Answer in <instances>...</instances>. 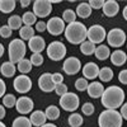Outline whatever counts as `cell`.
I'll return each instance as SVG.
<instances>
[{
  "mask_svg": "<svg viewBox=\"0 0 127 127\" xmlns=\"http://www.w3.org/2000/svg\"><path fill=\"white\" fill-rule=\"evenodd\" d=\"M100 98L102 105L105 109H117L125 102V90L117 85H112L104 89Z\"/></svg>",
  "mask_w": 127,
  "mask_h": 127,
  "instance_id": "6da1fadb",
  "label": "cell"
},
{
  "mask_svg": "<svg viewBox=\"0 0 127 127\" xmlns=\"http://www.w3.org/2000/svg\"><path fill=\"white\" fill-rule=\"evenodd\" d=\"M65 38L72 45H81L87 38L88 28L81 22H74L66 26L65 28Z\"/></svg>",
  "mask_w": 127,
  "mask_h": 127,
  "instance_id": "7a4b0ae2",
  "label": "cell"
},
{
  "mask_svg": "<svg viewBox=\"0 0 127 127\" xmlns=\"http://www.w3.org/2000/svg\"><path fill=\"white\" fill-rule=\"evenodd\" d=\"M123 118L120 112L116 109H105L99 114V127H122Z\"/></svg>",
  "mask_w": 127,
  "mask_h": 127,
  "instance_id": "3957f363",
  "label": "cell"
},
{
  "mask_svg": "<svg viewBox=\"0 0 127 127\" xmlns=\"http://www.w3.org/2000/svg\"><path fill=\"white\" fill-rule=\"evenodd\" d=\"M27 52V47L24 45V41L20 38H15L9 42L8 46V55H9V61L12 64H18L20 60H23Z\"/></svg>",
  "mask_w": 127,
  "mask_h": 127,
  "instance_id": "277c9868",
  "label": "cell"
},
{
  "mask_svg": "<svg viewBox=\"0 0 127 127\" xmlns=\"http://www.w3.org/2000/svg\"><path fill=\"white\" fill-rule=\"evenodd\" d=\"M47 56L52 61H60L66 56V46L60 41H54L47 46Z\"/></svg>",
  "mask_w": 127,
  "mask_h": 127,
  "instance_id": "5b68a950",
  "label": "cell"
},
{
  "mask_svg": "<svg viewBox=\"0 0 127 127\" xmlns=\"http://www.w3.org/2000/svg\"><path fill=\"white\" fill-rule=\"evenodd\" d=\"M126 38L127 37H126L125 31L121 29V28H113L107 33L108 45L114 47V48H118V47L123 46L125 42H126Z\"/></svg>",
  "mask_w": 127,
  "mask_h": 127,
  "instance_id": "8992f818",
  "label": "cell"
},
{
  "mask_svg": "<svg viewBox=\"0 0 127 127\" xmlns=\"http://www.w3.org/2000/svg\"><path fill=\"white\" fill-rule=\"evenodd\" d=\"M79 103H80V99H79V97H78L75 93L67 92L65 95H62V97L60 98V105H61V108L67 111V112L76 111L78 107H79Z\"/></svg>",
  "mask_w": 127,
  "mask_h": 127,
  "instance_id": "52a82bcc",
  "label": "cell"
},
{
  "mask_svg": "<svg viewBox=\"0 0 127 127\" xmlns=\"http://www.w3.org/2000/svg\"><path fill=\"white\" fill-rule=\"evenodd\" d=\"M87 38H89L88 41L93 42L94 45L102 43L104 38H107V32H105L104 27H102L100 24H93L90 28H88Z\"/></svg>",
  "mask_w": 127,
  "mask_h": 127,
  "instance_id": "ba28073f",
  "label": "cell"
},
{
  "mask_svg": "<svg viewBox=\"0 0 127 127\" xmlns=\"http://www.w3.org/2000/svg\"><path fill=\"white\" fill-rule=\"evenodd\" d=\"M52 12V4L50 0H36L33 3V13L37 18H46Z\"/></svg>",
  "mask_w": 127,
  "mask_h": 127,
  "instance_id": "9c48e42d",
  "label": "cell"
},
{
  "mask_svg": "<svg viewBox=\"0 0 127 127\" xmlns=\"http://www.w3.org/2000/svg\"><path fill=\"white\" fill-rule=\"evenodd\" d=\"M65 22L62 20V18L59 17H54V18H50V20L47 22V31L48 33L52 36H60L61 33L65 32Z\"/></svg>",
  "mask_w": 127,
  "mask_h": 127,
  "instance_id": "30bf717a",
  "label": "cell"
},
{
  "mask_svg": "<svg viewBox=\"0 0 127 127\" xmlns=\"http://www.w3.org/2000/svg\"><path fill=\"white\" fill-rule=\"evenodd\" d=\"M13 87H14V89L18 92V93H20V94H26V93H28L29 90H31V88H32V80H31V78L28 76V75H19V76H17L15 79H14V81H13Z\"/></svg>",
  "mask_w": 127,
  "mask_h": 127,
  "instance_id": "8fae6325",
  "label": "cell"
},
{
  "mask_svg": "<svg viewBox=\"0 0 127 127\" xmlns=\"http://www.w3.org/2000/svg\"><path fill=\"white\" fill-rule=\"evenodd\" d=\"M64 72L67 74V75H75L81 70V62L78 57H69L64 61V65H62Z\"/></svg>",
  "mask_w": 127,
  "mask_h": 127,
  "instance_id": "7c38bea8",
  "label": "cell"
},
{
  "mask_svg": "<svg viewBox=\"0 0 127 127\" xmlns=\"http://www.w3.org/2000/svg\"><path fill=\"white\" fill-rule=\"evenodd\" d=\"M38 87L45 93H50L52 90H55V83L52 80V74H50V72L42 74L38 79Z\"/></svg>",
  "mask_w": 127,
  "mask_h": 127,
  "instance_id": "4fadbf2b",
  "label": "cell"
},
{
  "mask_svg": "<svg viewBox=\"0 0 127 127\" xmlns=\"http://www.w3.org/2000/svg\"><path fill=\"white\" fill-rule=\"evenodd\" d=\"M15 107H17V111L20 114H27V113H29L32 109H33L34 103L29 97H20V98L17 99Z\"/></svg>",
  "mask_w": 127,
  "mask_h": 127,
  "instance_id": "5bb4252c",
  "label": "cell"
},
{
  "mask_svg": "<svg viewBox=\"0 0 127 127\" xmlns=\"http://www.w3.org/2000/svg\"><path fill=\"white\" fill-rule=\"evenodd\" d=\"M99 66L95 62H87L84 67L81 69L83 71V78H85L87 80H94L99 75Z\"/></svg>",
  "mask_w": 127,
  "mask_h": 127,
  "instance_id": "9a60e30c",
  "label": "cell"
},
{
  "mask_svg": "<svg viewBox=\"0 0 127 127\" xmlns=\"http://www.w3.org/2000/svg\"><path fill=\"white\" fill-rule=\"evenodd\" d=\"M28 47L32 51V54H41L46 48V42L41 36H34L28 41Z\"/></svg>",
  "mask_w": 127,
  "mask_h": 127,
  "instance_id": "2e32d148",
  "label": "cell"
},
{
  "mask_svg": "<svg viewBox=\"0 0 127 127\" xmlns=\"http://www.w3.org/2000/svg\"><path fill=\"white\" fill-rule=\"evenodd\" d=\"M102 9H103V14L105 17H114L120 12V5H118L117 1H114V0H108V1L104 3Z\"/></svg>",
  "mask_w": 127,
  "mask_h": 127,
  "instance_id": "e0dca14e",
  "label": "cell"
},
{
  "mask_svg": "<svg viewBox=\"0 0 127 127\" xmlns=\"http://www.w3.org/2000/svg\"><path fill=\"white\" fill-rule=\"evenodd\" d=\"M87 90H88V94H89L90 98H100L103 92H104V88L102 85V83L93 81V83H90L89 85H88V89Z\"/></svg>",
  "mask_w": 127,
  "mask_h": 127,
  "instance_id": "ac0fdd59",
  "label": "cell"
},
{
  "mask_svg": "<svg viewBox=\"0 0 127 127\" xmlns=\"http://www.w3.org/2000/svg\"><path fill=\"white\" fill-rule=\"evenodd\" d=\"M29 121H31L32 126L41 127V126H43V125L46 123V121H47V117H46L45 112H42V111H34V112H32Z\"/></svg>",
  "mask_w": 127,
  "mask_h": 127,
  "instance_id": "d6986e66",
  "label": "cell"
},
{
  "mask_svg": "<svg viewBox=\"0 0 127 127\" xmlns=\"http://www.w3.org/2000/svg\"><path fill=\"white\" fill-rule=\"evenodd\" d=\"M111 62L113 64L114 66H122L123 64L127 61V55L122 50H116L111 54Z\"/></svg>",
  "mask_w": 127,
  "mask_h": 127,
  "instance_id": "ffe728a7",
  "label": "cell"
},
{
  "mask_svg": "<svg viewBox=\"0 0 127 127\" xmlns=\"http://www.w3.org/2000/svg\"><path fill=\"white\" fill-rule=\"evenodd\" d=\"M15 71H17L15 65L12 64L10 61L3 62L1 66H0V72H1L3 76H5V78H13L15 75Z\"/></svg>",
  "mask_w": 127,
  "mask_h": 127,
  "instance_id": "44dd1931",
  "label": "cell"
},
{
  "mask_svg": "<svg viewBox=\"0 0 127 127\" xmlns=\"http://www.w3.org/2000/svg\"><path fill=\"white\" fill-rule=\"evenodd\" d=\"M92 8H90V5H89V3H87V1H84V3H80L79 5H78V8H76V15L78 17H80V18H83V19H87V18H89L90 17V14H92Z\"/></svg>",
  "mask_w": 127,
  "mask_h": 127,
  "instance_id": "7402d4cb",
  "label": "cell"
},
{
  "mask_svg": "<svg viewBox=\"0 0 127 127\" xmlns=\"http://www.w3.org/2000/svg\"><path fill=\"white\" fill-rule=\"evenodd\" d=\"M94 55H95V57H97L98 60L104 61V60H107L111 56V50H109L108 46H105V45H99L97 48H95Z\"/></svg>",
  "mask_w": 127,
  "mask_h": 127,
  "instance_id": "603a6c76",
  "label": "cell"
},
{
  "mask_svg": "<svg viewBox=\"0 0 127 127\" xmlns=\"http://www.w3.org/2000/svg\"><path fill=\"white\" fill-rule=\"evenodd\" d=\"M15 0H0V12L9 14L15 9Z\"/></svg>",
  "mask_w": 127,
  "mask_h": 127,
  "instance_id": "cb8c5ba5",
  "label": "cell"
},
{
  "mask_svg": "<svg viewBox=\"0 0 127 127\" xmlns=\"http://www.w3.org/2000/svg\"><path fill=\"white\" fill-rule=\"evenodd\" d=\"M23 20H22V17L20 15H17V14H14V15H10L9 18H8V26H9V28L10 29H20L23 26Z\"/></svg>",
  "mask_w": 127,
  "mask_h": 127,
  "instance_id": "d4e9b609",
  "label": "cell"
},
{
  "mask_svg": "<svg viewBox=\"0 0 127 127\" xmlns=\"http://www.w3.org/2000/svg\"><path fill=\"white\" fill-rule=\"evenodd\" d=\"M19 37L22 41H29L31 38L34 37V29L28 26H23L19 29Z\"/></svg>",
  "mask_w": 127,
  "mask_h": 127,
  "instance_id": "484cf974",
  "label": "cell"
},
{
  "mask_svg": "<svg viewBox=\"0 0 127 127\" xmlns=\"http://www.w3.org/2000/svg\"><path fill=\"white\" fill-rule=\"evenodd\" d=\"M95 45L93 43V42L90 41H84L83 43L80 45V51H81V54L83 55H85V56H90L93 55L94 52H95Z\"/></svg>",
  "mask_w": 127,
  "mask_h": 127,
  "instance_id": "4316f807",
  "label": "cell"
},
{
  "mask_svg": "<svg viewBox=\"0 0 127 127\" xmlns=\"http://www.w3.org/2000/svg\"><path fill=\"white\" fill-rule=\"evenodd\" d=\"M98 78H99L100 81H103V83H108V81H111L112 78H113V70H112L111 67H108V66L102 67V69L99 70V75H98Z\"/></svg>",
  "mask_w": 127,
  "mask_h": 127,
  "instance_id": "83f0119b",
  "label": "cell"
},
{
  "mask_svg": "<svg viewBox=\"0 0 127 127\" xmlns=\"http://www.w3.org/2000/svg\"><path fill=\"white\" fill-rule=\"evenodd\" d=\"M32 66L33 65H32V62L28 59H23L17 64V70H19L23 75H26V74H28L32 70Z\"/></svg>",
  "mask_w": 127,
  "mask_h": 127,
  "instance_id": "f1b7e54d",
  "label": "cell"
},
{
  "mask_svg": "<svg viewBox=\"0 0 127 127\" xmlns=\"http://www.w3.org/2000/svg\"><path fill=\"white\" fill-rule=\"evenodd\" d=\"M45 114L47 120H51V121H55L60 117V109L56 107V105H48L45 111Z\"/></svg>",
  "mask_w": 127,
  "mask_h": 127,
  "instance_id": "f546056e",
  "label": "cell"
},
{
  "mask_svg": "<svg viewBox=\"0 0 127 127\" xmlns=\"http://www.w3.org/2000/svg\"><path fill=\"white\" fill-rule=\"evenodd\" d=\"M22 20H23V23L24 26H28V27H32L33 24L37 23V17L34 15L33 12H26L22 17Z\"/></svg>",
  "mask_w": 127,
  "mask_h": 127,
  "instance_id": "4dcf8cb0",
  "label": "cell"
},
{
  "mask_svg": "<svg viewBox=\"0 0 127 127\" xmlns=\"http://www.w3.org/2000/svg\"><path fill=\"white\" fill-rule=\"evenodd\" d=\"M76 13L74 12L72 9H66V10H64V13H62V20L65 23H74V22H76Z\"/></svg>",
  "mask_w": 127,
  "mask_h": 127,
  "instance_id": "1f68e13d",
  "label": "cell"
},
{
  "mask_svg": "<svg viewBox=\"0 0 127 127\" xmlns=\"http://www.w3.org/2000/svg\"><path fill=\"white\" fill-rule=\"evenodd\" d=\"M12 127H32V123H31L29 118L24 117V116H20V117H17L13 121Z\"/></svg>",
  "mask_w": 127,
  "mask_h": 127,
  "instance_id": "d6a6232c",
  "label": "cell"
},
{
  "mask_svg": "<svg viewBox=\"0 0 127 127\" xmlns=\"http://www.w3.org/2000/svg\"><path fill=\"white\" fill-rule=\"evenodd\" d=\"M83 122H84V120L81 117V114H79V113L70 114V117H69V125L71 127H80L83 125Z\"/></svg>",
  "mask_w": 127,
  "mask_h": 127,
  "instance_id": "836d02e7",
  "label": "cell"
},
{
  "mask_svg": "<svg viewBox=\"0 0 127 127\" xmlns=\"http://www.w3.org/2000/svg\"><path fill=\"white\" fill-rule=\"evenodd\" d=\"M17 104V98L13 94H5L3 97V105L6 108H13Z\"/></svg>",
  "mask_w": 127,
  "mask_h": 127,
  "instance_id": "e575fe53",
  "label": "cell"
},
{
  "mask_svg": "<svg viewBox=\"0 0 127 127\" xmlns=\"http://www.w3.org/2000/svg\"><path fill=\"white\" fill-rule=\"evenodd\" d=\"M88 85H89V83L85 78H79L76 81H75V88L76 90L79 92H84V90H87L88 89Z\"/></svg>",
  "mask_w": 127,
  "mask_h": 127,
  "instance_id": "d590c367",
  "label": "cell"
},
{
  "mask_svg": "<svg viewBox=\"0 0 127 127\" xmlns=\"http://www.w3.org/2000/svg\"><path fill=\"white\" fill-rule=\"evenodd\" d=\"M29 61L32 62L33 66H41L43 64V56L41 54H32V56L29 57Z\"/></svg>",
  "mask_w": 127,
  "mask_h": 127,
  "instance_id": "8d00e7d4",
  "label": "cell"
},
{
  "mask_svg": "<svg viewBox=\"0 0 127 127\" xmlns=\"http://www.w3.org/2000/svg\"><path fill=\"white\" fill-rule=\"evenodd\" d=\"M94 111H95V108H94L93 103H90V102H87L81 105V112L85 116H92L94 113Z\"/></svg>",
  "mask_w": 127,
  "mask_h": 127,
  "instance_id": "74e56055",
  "label": "cell"
},
{
  "mask_svg": "<svg viewBox=\"0 0 127 127\" xmlns=\"http://www.w3.org/2000/svg\"><path fill=\"white\" fill-rule=\"evenodd\" d=\"M55 92H56L57 95L62 97V95H65L67 93V85H66V84H64V83L57 84V85H55Z\"/></svg>",
  "mask_w": 127,
  "mask_h": 127,
  "instance_id": "f35d334b",
  "label": "cell"
},
{
  "mask_svg": "<svg viewBox=\"0 0 127 127\" xmlns=\"http://www.w3.org/2000/svg\"><path fill=\"white\" fill-rule=\"evenodd\" d=\"M13 31L9 28V26H1V28H0V36H1V38H9L10 36H12Z\"/></svg>",
  "mask_w": 127,
  "mask_h": 127,
  "instance_id": "ab89813d",
  "label": "cell"
},
{
  "mask_svg": "<svg viewBox=\"0 0 127 127\" xmlns=\"http://www.w3.org/2000/svg\"><path fill=\"white\" fill-rule=\"evenodd\" d=\"M104 0H90L89 1V5H90V8L92 9H102L103 8V5H104Z\"/></svg>",
  "mask_w": 127,
  "mask_h": 127,
  "instance_id": "60d3db41",
  "label": "cell"
},
{
  "mask_svg": "<svg viewBox=\"0 0 127 127\" xmlns=\"http://www.w3.org/2000/svg\"><path fill=\"white\" fill-rule=\"evenodd\" d=\"M52 80H54L55 85H57V84L64 83V81H62V80H64V76L61 75L60 72H55V74H52Z\"/></svg>",
  "mask_w": 127,
  "mask_h": 127,
  "instance_id": "b9f144b4",
  "label": "cell"
},
{
  "mask_svg": "<svg viewBox=\"0 0 127 127\" xmlns=\"http://www.w3.org/2000/svg\"><path fill=\"white\" fill-rule=\"evenodd\" d=\"M118 80L121 84H125L127 85V70H122L120 74H118Z\"/></svg>",
  "mask_w": 127,
  "mask_h": 127,
  "instance_id": "7bdbcfd3",
  "label": "cell"
},
{
  "mask_svg": "<svg viewBox=\"0 0 127 127\" xmlns=\"http://www.w3.org/2000/svg\"><path fill=\"white\" fill-rule=\"evenodd\" d=\"M36 31L38 32H45L47 31V23H45L43 20H39V22L36 23Z\"/></svg>",
  "mask_w": 127,
  "mask_h": 127,
  "instance_id": "ee69618b",
  "label": "cell"
},
{
  "mask_svg": "<svg viewBox=\"0 0 127 127\" xmlns=\"http://www.w3.org/2000/svg\"><path fill=\"white\" fill-rule=\"evenodd\" d=\"M5 92H6V85L3 79H0V98H3L5 95Z\"/></svg>",
  "mask_w": 127,
  "mask_h": 127,
  "instance_id": "f6af8a7d",
  "label": "cell"
},
{
  "mask_svg": "<svg viewBox=\"0 0 127 127\" xmlns=\"http://www.w3.org/2000/svg\"><path fill=\"white\" fill-rule=\"evenodd\" d=\"M120 113H121V116H122V118L127 120V102L123 103V104L121 105V111H120Z\"/></svg>",
  "mask_w": 127,
  "mask_h": 127,
  "instance_id": "bcb514c9",
  "label": "cell"
},
{
  "mask_svg": "<svg viewBox=\"0 0 127 127\" xmlns=\"http://www.w3.org/2000/svg\"><path fill=\"white\" fill-rule=\"evenodd\" d=\"M5 114H6V112H5V107L3 104H0V120H3L4 117H5Z\"/></svg>",
  "mask_w": 127,
  "mask_h": 127,
  "instance_id": "7dc6e473",
  "label": "cell"
},
{
  "mask_svg": "<svg viewBox=\"0 0 127 127\" xmlns=\"http://www.w3.org/2000/svg\"><path fill=\"white\" fill-rule=\"evenodd\" d=\"M29 4H31L29 0H22V1H20V5H22V8H26V6H28Z\"/></svg>",
  "mask_w": 127,
  "mask_h": 127,
  "instance_id": "c3c4849f",
  "label": "cell"
},
{
  "mask_svg": "<svg viewBox=\"0 0 127 127\" xmlns=\"http://www.w3.org/2000/svg\"><path fill=\"white\" fill-rule=\"evenodd\" d=\"M122 15H123V18H125V20H127V5L123 8V12H122Z\"/></svg>",
  "mask_w": 127,
  "mask_h": 127,
  "instance_id": "681fc988",
  "label": "cell"
},
{
  "mask_svg": "<svg viewBox=\"0 0 127 127\" xmlns=\"http://www.w3.org/2000/svg\"><path fill=\"white\" fill-rule=\"evenodd\" d=\"M3 55H4V46L0 43V59L3 57Z\"/></svg>",
  "mask_w": 127,
  "mask_h": 127,
  "instance_id": "f907efd6",
  "label": "cell"
},
{
  "mask_svg": "<svg viewBox=\"0 0 127 127\" xmlns=\"http://www.w3.org/2000/svg\"><path fill=\"white\" fill-rule=\"evenodd\" d=\"M41 127H57V126L54 125V123H45L43 126H41Z\"/></svg>",
  "mask_w": 127,
  "mask_h": 127,
  "instance_id": "816d5d0a",
  "label": "cell"
},
{
  "mask_svg": "<svg viewBox=\"0 0 127 127\" xmlns=\"http://www.w3.org/2000/svg\"><path fill=\"white\" fill-rule=\"evenodd\" d=\"M0 127H6V126H5V125L1 122V121H0Z\"/></svg>",
  "mask_w": 127,
  "mask_h": 127,
  "instance_id": "f5cc1de1",
  "label": "cell"
},
{
  "mask_svg": "<svg viewBox=\"0 0 127 127\" xmlns=\"http://www.w3.org/2000/svg\"><path fill=\"white\" fill-rule=\"evenodd\" d=\"M0 28H1V26H0Z\"/></svg>",
  "mask_w": 127,
  "mask_h": 127,
  "instance_id": "db71d44e",
  "label": "cell"
},
{
  "mask_svg": "<svg viewBox=\"0 0 127 127\" xmlns=\"http://www.w3.org/2000/svg\"><path fill=\"white\" fill-rule=\"evenodd\" d=\"M126 47H127V46H126Z\"/></svg>",
  "mask_w": 127,
  "mask_h": 127,
  "instance_id": "11a10c76",
  "label": "cell"
}]
</instances>
